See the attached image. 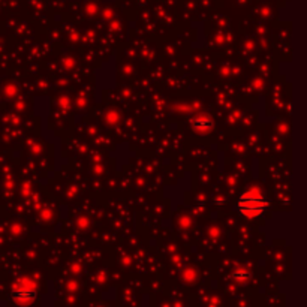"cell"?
Instances as JSON below:
<instances>
[{"label":"cell","instance_id":"cell-1","mask_svg":"<svg viewBox=\"0 0 307 307\" xmlns=\"http://www.w3.org/2000/svg\"><path fill=\"white\" fill-rule=\"evenodd\" d=\"M267 207H268V201L256 189H250L243 193L237 204V210L249 219L259 217L261 214H264Z\"/></svg>","mask_w":307,"mask_h":307},{"label":"cell","instance_id":"cell-2","mask_svg":"<svg viewBox=\"0 0 307 307\" xmlns=\"http://www.w3.org/2000/svg\"><path fill=\"white\" fill-rule=\"evenodd\" d=\"M192 126L198 132H207V130H210L213 127V122L208 117H199V119L192 120Z\"/></svg>","mask_w":307,"mask_h":307}]
</instances>
